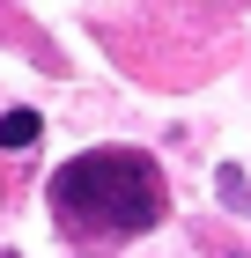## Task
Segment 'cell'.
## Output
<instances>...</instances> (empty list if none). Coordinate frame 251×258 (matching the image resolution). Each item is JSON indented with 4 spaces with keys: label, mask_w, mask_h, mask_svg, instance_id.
I'll list each match as a JSON object with an SVG mask.
<instances>
[{
    "label": "cell",
    "mask_w": 251,
    "mask_h": 258,
    "mask_svg": "<svg viewBox=\"0 0 251 258\" xmlns=\"http://www.w3.org/2000/svg\"><path fill=\"white\" fill-rule=\"evenodd\" d=\"M163 170L140 148H96L52 170V214L74 236H140L163 221Z\"/></svg>",
    "instance_id": "cell-1"
},
{
    "label": "cell",
    "mask_w": 251,
    "mask_h": 258,
    "mask_svg": "<svg viewBox=\"0 0 251 258\" xmlns=\"http://www.w3.org/2000/svg\"><path fill=\"white\" fill-rule=\"evenodd\" d=\"M37 133H44V125H37V111H8V118H0V148H30Z\"/></svg>",
    "instance_id": "cell-2"
},
{
    "label": "cell",
    "mask_w": 251,
    "mask_h": 258,
    "mask_svg": "<svg viewBox=\"0 0 251 258\" xmlns=\"http://www.w3.org/2000/svg\"><path fill=\"white\" fill-rule=\"evenodd\" d=\"M214 184H222V199H229L236 214H251V184H244V170H229V162H222V170H214Z\"/></svg>",
    "instance_id": "cell-3"
}]
</instances>
